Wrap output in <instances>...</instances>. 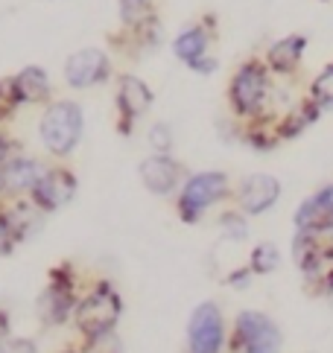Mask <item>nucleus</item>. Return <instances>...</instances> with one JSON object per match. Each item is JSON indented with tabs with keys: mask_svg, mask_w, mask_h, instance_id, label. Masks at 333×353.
Wrapping results in <instances>:
<instances>
[{
	"mask_svg": "<svg viewBox=\"0 0 333 353\" xmlns=\"http://www.w3.org/2000/svg\"><path fill=\"white\" fill-rule=\"evenodd\" d=\"M272 77L263 59H246L228 82V108L237 123H251L272 108Z\"/></svg>",
	"mask_w": 333,
	"mask_h": 353,
	"instance_id": "1",
	"label": "nucleus"
},
{
	"mask_svg": "<svg viewBox=\"0 0 333 353\" xmlns=\"http://www.w3.org/2000/svg\"><path fill=\"white\" fill-rule=\"evenodd\" d=\"M123 319V298L111 281H97L88 286V292L79 298L73 324L79 333V342H99L114 333V327Z\"/></svg>",
	"mask_w": 333,
	"mask_h": 353,
	"instance_id": "2",
	"label": "nucleus"
},
{
	"mask_svg": "<svg viewBox=\"0 0 333 353\" xmlns=\"http://www.w3.org/2000/svg\"><path fill=\"white\" fill-rule=\"evenodd\" d=\"M85 132V111L73 99H53L50 105H44L41 120H38V137L50 158H68L73 155V149L79 146Z\"/></svg>",
	"mask_w": 333,
	"mask_h": 353,
	"instance_id": "3",
	"label": "nucleus"
},
{
	"mask_svg": "<svg viewBox=\"0 0 333 353\" xmlns=\"http://www.w3.org/2000/svg\"><path fill=\"white\" fill-rule=\"evenodd\" d=\"M79 298V274L73 263H59L47 272V283L35 301V312L47 327H65L73 321Z\"/></svg>",
	"mask_w": 333,
	"mask_h": 353,
	"instance_id": "4",
	"label": "nucleus"
},
{
	"mask_svg": "<svg viewBox=\"0 0 333 353\" xmlns=\"http://www.w3.org/2000/svg\"><path fill=\"white\" fill-rule=\"evenodd\" d=\"M228 196H234L228 172L222 170L193 172V175H187V181L182 184V190L175 196V213L182 222L196 225L213 205H220Z\"/></svg>",
	"mask_w": 333,
	"mask_h": 353,
	"instance_id": "5",
	"label": "nucleus"
},
{
	"mask_svg": "<svg viewBox=\"0 0 333 353\" xmlns=\"http://www.w3.org/2000/svg\"><path fill=\"white\" fill-rule=\"evenodd\" d=\"M284 333L272 315L260 310H240L228 330V353H280Z\"/></svg>",
	"mask_w": 333,
	"mask_h": 353,
	"instance_id": "6",
	"label": "nucleus"
},
{
	"mask_svg": "<svg viewBox=\"0 0 333 353\" xmlns=\"http://www.w3.org/2000/svg\"><path fill=\"white\" fill-rule=\"evenodd\" d=\"M292 263L301 272L307 289L318 295L325 274L333 266V239L330 234H310V231H296L292 236Z\"/></svg>",
	"mask_w": 333,
	"mask_h": 353,
	"instance_id": "7",
	"label": "nucleus"
},
{
	"mask_svg": "<svg viewBox=\"0 0 333 353\" xmlns=\"http://www.w3.org/2000/svg\"><path fill=\"white\" fill-rule=\"evenodd\" d=\"M228 347L225 315L216 301H202L187 319V353H222Z\"/></svg>",
	"mask_w": 333,
	"mask_h": 353,
	"instance_id": "8",
	"label": "nucleus"
},
{
	"mask_svg": "<svg viewBox=\"0 0 333 353\" xmlns=\"http://www.w3.org/2000/svg\"><path fill=\"white\" fill-rule=\"evenodd\" d=\"M152 88L135 77V73H120L117 77V94H114V114H117V134L132 137L137 120L152 108Z\"/></svg>",
	"mask_w": 333,
	"mask_h": 353,
	"instance_id": "9",
	"label": "nucleus"
},
{
	"mask_svg": "<svg viewBox=\"0 0 333 353\" xmlns=\"http://www.w3.org/2000/svg\"><path fill=\"white\" fill-rule=\"evenodd\" d=\"M76 190H79V179L73 175V170L61 167V163H53V167L44 170L38 184L30 190V199L44 213H56L76 199Z\"/></svg>",
	"mask_w": 333,
	"mask_h": 353,
	"instance_id": "10",
	"label": "nucleus"
},
{
	"mask_svg": "<svg viewBox=\"0 0 333 353\" xmlns=\"http://www.w3.org/2000/svg\"><path fill=\"white\" fill-rule=\"evenodd\" d=\"M137 175H140V184H144L152 196H173L182 190V184L187 181L184 163L173 155H161V152H149L140 161Z\"/></svg>",
	"mask_w": 333,
	"mask_h": 353,
	"instance_id": "11",
	"label": "nucleus"
},
{
	"mask_svg": "<svg viewBox=\"0 0 333 353\" xmlns=\"http://www.w3.org/2000/svg\"><path fill=\"white\" fill-rule=\"evenodd\" d=\"M280 181L269 172H251L234 187V205L246 213V216H263L280 199Z\"/></svg>",
	"mask_w": 333,
	"mask_h": 353,
	"instance_id": "12",
	"label": "nucleus"
},
{
	"mask_svg": "<svg viewBox=\"0 0 333 353\" xmlns=\"http://www.w3.org/2000/svg\"><path fill=\"white\" fill-rule=\"evenodd\" d=\"M111 77V59L106 50L99 47H85L76 50L65 61V82L76 91H85V88H97L102 82H108Z\"/></svg>",
	"mask_w": 333,
	"mask_h": 353,
	"instance_id": "13",
	"label": "nucleus"
},
{
	"mask_svg": "<svg viewBox=\"0 0 333 353\" xmlns=\"http://www.w3.org/2000/svg\"><path fill=\"white\" fill-rule=\"evenodd\" d=\"M292 225H296V231L333 234V181L322 184L301 201L292 213Z\"/></svg>",
	"mask_w": 333,
	"mask_h": 353,
	"instance_id": "14",
	"label": "nucleus"
},
{
	"mask_svg": "<svg viewBox=\"0 0 333 353\" xmlns=\"http://www.w3.org/2000/svg\"><path fill=\"white\" fill-rule=\"evenodd\" d=\"M216 39V18L208 15L204 21L193 23V27H187L175 35V41H173V53L178 61H184V65L190 68L193 61H199L202 56H208L211 53V44Z\"/></svg>",
	"mask_w": 333,
	"mask_h": 353,
	"instance_id": "15",
	"label": "nucleus"
},
{
	"mask_svg": "<svg viewBox=\"0 0 333 353\" xmlns=\"http://www.w3.org/2000/svg\"><path fill=\"white\" fill-rule=\"evenodd\" d=\"M44 163L32 158V155H12L9 163L3 167V196L15 199V196H30V190L38 184V179L44 175Z\"/></svg>",
	"mask_w": 333,
	"mask_h": 353,
	"instance_id": "16",
	"label": "nucleus"
},
{
	"mask_svg": "<svg viewBox=\"0 0 333 353\" xmlns=\"http://www.w3.org/2000/svg\"><path fill=\"white\" fill-rule=\"evenodd\" d=\"M304 53H307V35L292 32V35L278 39L275 44H269L263 61L275 77H296L301 61H304Z\"/></svg>",
	"mask_w": 333,
	"mask_h": 353,
	"instance_id": "17",
	"label": "nucleus"
},
{
	"mask_svg": "<svg viewBox=\"0 0 333 353\" xmlns=\"http://www.w3.org/2000/svg\"><path fill=\"white\" fill-rule=\"evenodd\" d=\"M325 111L318 108L310 97H298L296 103H292L284 114H280L275 123H278V134H280V143L284 141H296V137H301L310 125L318 123V117H322Z\"/></svg>",
	"mask_w": 333,
	"mask_h": 353,
	"instance_id": "18",
	"label": "nucleus"
},
{
	"mask_svg": "<svg viewBox=\"0 0 333 353\" xmlns=\"http://www.w3.org/2000/svg\"><path fill=\"white\" fill-rule=\"evenodd\" d=\"M15 85H18V94H21V103L23 105H50L53 103V85H50V77L44 68L38 65H27L15 73Z\"/></svg>",
	"mask_w": 333,
	"mask_h": 353,
	"instance_id": "19",
	"label": "nucleus"
},
{
	"mask_svg": "<svg viewBox=\"0 0 333 353\" xmlns=\"http://www.w3.org/2000/svg\"><path fill=\"white\" fill-rule=\"evenodd\" d=\"M3 208H6V213H9L12 225H15V234H18L21 243H23V239H30L38 228H41L44 216H47V213L38 208L30 196H15V199H9V205H3Z\"/></svg>",
	"mask_w": 333,
	"mask_h": 353,
	"instance_id": "20",
	"label": "nucleus"
},
{
	"mask_svg": "<svg viewBox=\"0 0 333 353\" xmlns=\"http://www.w3.org/2000/svg\"><path fill=\"white\" fill-rule=\"evenodd\" d=\"M216 228H220L222 239H228V243H246L249 234H251L249 216H246V213H242L240 208L222 210V213H220V219H216Z\"/></svg>",
	"mask_w": 333,
	"mask_h": 353,
	"instance_id": "21",
	"label": "nucleus"
},
{
	"mask_svg": "<svg viewBox=\"0 0 333 353\" xmlns=\"http://www.w3.org/2000/svg\"><path fill=\"white\" fill-rule=\"evenodd\" d=\"M249 266H251V272L258 277H266V274L278 272L280 269V248L275 243H269V239H263V243H258L251 248Z\"/></svg>",
	"mask_w": 333,
	"mask_h": 353,
	"instance_id": "22",
	"label": "nucleus"
},
{
	"mask_svg": "<svg viewBox=\"0 0 333 353\" xmlns=\"http://www.w3.org/2000/svg\"><path fill=\"white\" fill-rule=\"evenodd\" d=\"M307 97H310L325 114L333 111V61H327V65L313 77L310 88H307Z\"/></svg>",
	"mask_w": 333,
	"mask_h": 353,
	"instance_id": "23",
	"label": "nucleus"
},
{
	"mask_svg": "<svg viewBox=\"0 0 333 353\" xmlns=\"http://www.w3.org/2000/svg\"><path fill=\"white\" fill-rule=\"evenodd\" d=\"M21 105H23V103H21L15 77H3V79H0V125L15 117Z\"/></svg>",
	"mask_w": 333,
	"mask_h": 353,
	"instance_id": "24",
	"label": "nucleus"
},
{
	"mask_svg": "<svg viewBox=\"0 0 333 353\" xmlns=\"http://www.w3.org/2000/svg\"><path fill=\"white\" fill-rule=\"evenodd\" d=\"M146 143L152 152H161V155H173V129L170 123H152L149 132H146Z\"/></svg>",
	"mask_w": 333,
	"mask_h": 353,
	"instance_id": "25",
	"label": "nucleus"
},
{
	"mask_svg": "<svg viewBox=\"0 0 333 353\" xmlns=\"http://www.w3.org/2000/svg\"><path fill=\"white\" fill-rule=\"evenodd\" d=\"M18 243H21V239H18V234H15V225H12V219H9L6 208L0 205V257L12 254Z\"/></svg>",
	"mask_w": 333,
	"mask_h": 353,
	"instance_id": "26",
	"label": "nucleus"
},
{
	"mask_svg": "<svg viewBox=\"0 0 333 353\" xmlns=\"http://www.w3.org/2000/svg\"><path fill=\"white\" fill-rule=\"evenodd\" d=\"M251 277H258V274H254L251 266L246 263V266H240V269H231V272H228L225 283H228V286H234V289H246V286H251Z\"/></svg>",
	"mask_w": 333,
	"mask_h": 353,
	"instance_id": "27",
	"label": "nucleus"
},
{
	"mask_svg": "<svg viewBox=\"0 0 333 353\" xmlns=\"http://www.w3.org/2000/svg\"><path fill=\"white\" fill-rule=\"evenodd\" d=\"M3 353H38V345L30 336H12L3 345Z\"/></svg>",
	"mask_w": 333,
	"mask_h": 353,
	"instance_id": "28",
	"label": "nucleus"
},
{
	"mask_svg": "<svg viewBox=\"0 0 333 353\" xmlns=\"http://www.w3.org/2000/svg\"><path fill=\"white\" fill-rule=\"evenodd\" d=\"M216 68H220V61H216V56H213V53L202 56L199 61H193V65H190V70L199 73V77H211V73H216Z\"/></svg>",
	"mask_w": 333,
	"mask_h": 353,
	"instance_id": "29",
	"label": "nucleus"
},
{
	"mask_svg": "<svg viewBox=\"0 0 333 353\" xmlns=\"http://www.w3.org/2000/svg\"><path fill=\"white\" fill-rule=\"evenodd\" d=\"M12 155H18V152H15V141H12V137H9L3 129H0V170L6 167Z\"/></svg>",
	"mask_w": 333,
	"mask_h": 353,
	"instance_id": "30",
	"label": "nucleus"
},
{
	"mask_svg": "<svg viewBox=\"0 0 333 353\" xmlns=\"http://www.w3.org/2000/svg\"><path fill=\"white\" fill-rule=\"evenodd\" d=\"M12 339V315L6 310H0V347Z\"/></svg>",
	"mask_w": 333,
	"mask_h": 353,
	"instance_id": "31",
	"label": "nucleus"
},
{
	"mask_svg": "<svg viewBox=\"0 0 333 353\" xmlns=\"http://www.w3.org/2000/svg\"><path fill=\"white\" fill-rule=\"evenodd\" d=\"M318 295H325L330 304H333V266H330V272L325 274V281H322V289H318Z\"/></svg>",
	"mask_w": 333,
	"mask_h": 353,
	"instance_id": "32",
	"label": "nucleus"
},
{
	"mask_svg": "<svg viewBox=\"0 0 333 353\" xmlns=\"http://www.w3.org/2000/svg\"><path fill=\"white\" fill-rule=\"evenodd\" d=\"M120 3H135V6H144V3H149V0H120Z\"/></svg>",
	"mask_w": 333,
	"mask_h": 353,
	"instance_id": "33",
	"label": "nucleus"
},
{
	"mask_svg": "<svg viewBox=\"0 0 333 353\" xmlns=\"http://www.w3.org/2000/svg\"><path fill=\"white\" fill-rule=\"evenodd\" d=\"M0 199H3V170H0Z\"/></svg>",
	"mask_w": 333,
	"mask_h": 353,
	"instance_id": "34",
	"label": "nucleus"
},
{
	"mask_svg": "<svg viewBox=\"0 0 333 353\" xmlns=\"http://www.w3.org/2000/svg\"><path fill=\"white\" fill-rule=\"evenodd\" d=\"M0 353H3V347H0Z\"/></svg>",
	"mask_w": 333,
	"mask_h": 353,
	"instance_id": "35",
	"label": "nucleus"
},
{
	"mask_svg": "<svg viewBox=\"0 0 333 353\" xmlns=\"http://www.w3.org/2000/svg\"><path fill=\"white\" fill-rule=\"evenodd\" d=\"M330 239H333V234H330Z\"/></svg>",
	"mask_w": 333,
	"mask_h": 353,
	"instance_id": "36",
	"label": "nucleus"
}]
</instances>
